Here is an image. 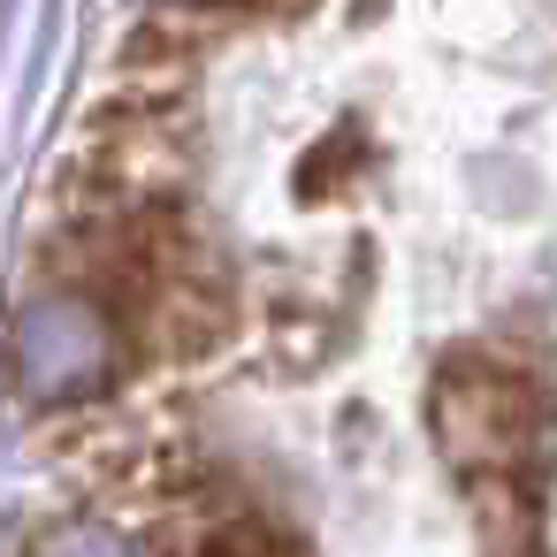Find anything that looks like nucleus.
Returning a JSON list of instances; mask_svg holds the SVG:
<instances>
[{"instance_id":"nucleus-1","label":"nucleus","mask_w":557,"mask_h":557,"mask_svg":"<svg viewBox=\"0 0 557 557\" xmlns=\"http://www.w3.org/2000/svg\"><path fill=\"white\" fill-rule=\"evenodd\" d=\"M123 367V313L100 290H47L9 329V374L39 405H70L108 389Z\"/></svg>"},{"instance_id":"nucleus-2","label":"nucleus","mask_w":557,"mask_h":557,"mask_svg":"<svg viewBox=\"0 0 557 557\" xmlns=\"http://www.w3.org/2000/svg\"><path fill=\"white\" fill-rule=\"evenodd\" d=\"M435 443L473 466V473H519L534 458V435H542V389L504 374V367H481V359H458L443 367L435 382Z\"/></svg>"},{"instance_id":"nucleus-3","label":"nucleus","mask_w":557,"mask_h":557,"mask_svg":"<svg viewBox=\"0 0 557 557\" xmlns=\"http://www.w3.org/2000/svg\"><path fill=\"white\" fill-rule=\"evenodd\" d=\"M191 557H306L275 519H260V511H245V519H230V527H214Z\"/></svg>"},{"instance_id":"nucleus-4","label":"nucleus","mask_w":557,"mask_h":557,"mask_svg":"<svg viewBox=\"0 0 557 557\" xmlns=\"http://www.w3.org/2000/svg\"><path fill=\"white\" fill-rule=\"evenodd\" d=\"M32 557H138L115 527H100V519H70V527H54Z\"/></svg>"}]
</instances>
